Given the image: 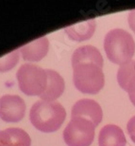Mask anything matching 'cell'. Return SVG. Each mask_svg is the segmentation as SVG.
<instances>
[{
	"label": "cell",
	"mask_w": 135,
	"mask_h": 146,
	"mask_svg": "<svg viewBox=\"0 0 135 146\" xmlns=\"http://www.w3.org/2000/svg\"><path fill=\"white\" fill-rule=\"evenodd\" d=\"M117 82L128 94L135 92V60L121 65L117 71Z\"/></svg>",
	"instance_id": "4fadbf2b"
},
{
	"label": "cell",
	"mask_w": 135,
	"mask_h": 146,
	"mask_svg": "<svg viewBox=\"0 0 135 146\" xmlns=\"http://www.w3.org/2000/svg\"><path fill=\"white\" fill-rule=\"evenodd\" d=\"M72 66L82 63L95 64L100 68H103V58L100 51L94 46H80L74 51L72 55Z\"/></svg>",
	"instance_id": "8fae6325"
},
{
	"label": "cell",
	"mask_w": 135,
	"mask_h": 146,
	"mask_svg": "<svg viewBox=\"0 0 135 146\" xmlns=\"http://www.w3.org/2000/svg\"><path fill=\"white\" fill-rule=\"evenodd\" d=\"M0 146H13L11 136L7 130L0 131Z\"/></svg>",
	"instance_id": "2e32d148"
},
{
	"label": "cell",
	"mask_w": 135,
	"mask_h": 146,
	"mask_svg": "<svg viewBox=\"0 0 135 146\" xmlns=\"http://www.w3.org/2000/svg\"><path fill=\"white\" fill-rule=\"evenodd\" d=\"M65 118V109L57 102L38 101L32 106L29 112V119L32 125L43 133L57 131Z\"/></svg>",
	"instance_id": "6da1fadb"
},
{
	"label": "cell",
	"mask_w": 135,
	"mask_h": 146,
	"mask_svg": "<svg viewBox=\"0 0 135 146\" xmlns=\"http://www.w3.org/2000/svg\"><path fill=\"white\" fill-rule=\"evenodd\" d=\"M19 51L18 48L0 58V72L9 71L16 66L19 60Z\"/></svg>",
	"instance_id": "9a60e30c"
},
{
	"label": "cell",
	"mask_w": 135,
	"mask_h": 146,
	"mask_svg": "<svg viewBox=\"0 0 135 146\" xmlns=\"http://www.w3.org/2000/svg\"><path fill=\"white\" fill-rule=\"evenodd\" d=\"M128 96H130V102L132 103V104L135 106V92L130 93V94H128Z\"/></svg>",
	"instance_id": "d6986e66"
},
{
	"label": "cell",
	"mask_w": 135,
	"mask_h": 146,
	"mask_svg": "<svg viewBox=\"0 0 135 146\" xmlns=\"http://www.w3.org/2000/svg\"><path fill=\"white\" fill-rule=\"evenodd\" d=\"M80 117L92 121L95 126L100 123L103 118V112L100 106L95 101L82 99L78 101L72 107L71 118Z\"/></svg>",
	"instance_id": "52a82bcc"
},
{
	"label": "cell",
	"mask_w": 135,
	"mask_h": 146,
	"mask_svg": "<svg viewBox=\"0 0 135 146\" xmlns=\"http://www.w3.org/2000/svg\"><path fill=\"white\" fill-rule=\"evenodd\" d=\"M76 88L85 94H96L103 88L105 78L102 68L95 64L82 63L73 66Z\"/></svg>",
	"instance_id": "3957f363"
},
{
	"label": "cell",
	"mask_w": 135,
	"mask_h": 146,
	"mask_svg": "<svg viewBox=\"0 0 135 146\" xmlns=\"http://www.w3.org/2000/svg\"><path fill=\"white\" fill-rule=\"evenodd\" d=\"M26 104L17 95H4L0 98V119L6 122H18L24 118Z\"/></svg>",
	"instance_id": "8992f818"
},
{
	"label": "cell",
	"mask_w": 135,
	"mask_h": 146,
	"mask_svg": "<svg viewBox=\"0 0 135 146\" xmlns=\"http://www.w3.org/2000/svg\"><path fill=\"white\" fill-rule=\"evenodd\" d=\"M20 90L28 96H40L47 86L46 70L33 64H24L16 73Z\"/></svg>",
	"instance_id": "277c9868"
},
{
	"label": "cell",
	"mask_w": 135,
	"mask_h": 146,
	"mask_svg": "<svg viewBox=\"0 0 135 146\" xmlns=\"http://www.w3.org/2000/svg\"><path fill=\"white\" fill-rule=\"evenodd\" d=\"M47 75V86L45 92L40 96L43 101L54 102L63 93L64 81L63 77L55 70L45 69Z\"/></svg>",
	"instance_id": "30bf717a"
},
{
	"label": "cell",
	"mask_w": 135,
	"mask_h": 146,
	"mask_svg": "<svg viewBox=\"0 0 135 146\" xmlns=\"http://www.w3.org/2000/svg\"><path fill=\"white\" fill-rule=\"evenodd\" d=\"M128 25H130V29L135 33V10H132L128 13Z\"/></svg>",
	"instance_id": "ac0fdd59"
},
{
	"label": "cell",
	"mask_w": 135,
	"mask_h": 146,
	"mask_svg": "<svg viewBox=\"0 0 135 146\" xmlns=\"http://www.w3.org/2000/svg\"><path fill=\"white\" fill-rule=\"evenodd\" d=\"M95 125L86 119L74 117L63 131L67 146H89L95 138Z\"/></svg>",
	"instance_id": "5b68a950"
},
{
	"label": "cell",
	"mask_w": 135,
	"mask_h": 146,
	"mask_svg": "<svg viewBox=\"0 0 135 146\" xmlns=\"http://www.w3.org/2000/svg\"><path fill=\"white\" fill-rule=\"evenodd\" d=\"M127 129H128V136L130 137L131 141L135 143V116L132 117V118L128 121V125H127Z\"/></svg>",
	"instance_id": "e0dca14e"
},
{
	"label": "cell",
	"mask_w": 135,
	"mask_h": 146,
	"mask_svg": "<svg viewBox=\"0 0 135 146\" xmlns=\"http://www.w3.org/2000/svg\"><path fill=\"white\" fill-rule=\"evenodd\" d=\"M49 42L46 37H40L39 39L22 46L19 48L23 59L28 62H38L42 60L48 52Z\"/></svg>",
	"instance_id": "ba28073f"
},
{
	"label": "cell",
	"mask_w": 135,
	"mask_h": 146,
	"mask_svg": "<svg viewBox=\"0 0 135 146\" xmlns=\"http://www.w3.org/2000/svg\"><path fill=\"white\" fill-rule=\"evenodd\" d=\"M95 20L90 19L83 22L77 23L75 25L69 26V27L64 29V31H65V33L68 35L70 39L78 41V42H81V41L90 39L93 36V34L95 31Z\"/></svg>",
	"instance_id": "7c38bea8"
},
{
	"label": "cell",
	"mask_w": 135,
	"mask_h": 146,
	"mask_svg": "<svg viewBox=\"0 0 135 146\" xmlns=\"http://www.w3.org/2000/svg\"><path fill=\"white\" fill-rule=\"evenodd\" d=\"M7 132L11 136L13 146H30L31 139L28 134L21 128H8Z\"/></svg>",
	"instance_id": "5bb4252c"
},
{
	"label": "cell",
	"mask_w": 135,
	"mask_h": 146,
	"mask_svg": "<svg viewBox=\"0 0 135 146\" xmlns=\"http://www.w3.org/2000/svg\"><path fill=\"white\" fill-rule=\"evenodd\" d=\"M104 49L108 59L115 65L131 61L135 53V42L130 33L122 29H114L106 34Z\"/></svg>",
	"instance_id": "7a4b0ae2"
},
{
	"label": "cell",
	"mask_w": 135,
	"mask_h": 146,
	"mask_svg": "<svg viewBox=\"0 0 135 146\" xmlns=\"http://www.w3.org/2000/svg\"><path fill=\"white\" fill-rule=\"evenodd\" d=\"M126 143L125 134L119 126L107 124L101 128L98 136L99 146H126Z\"/></svg>",
	"instance_id": "9c48e42d"
}]
</instances>
